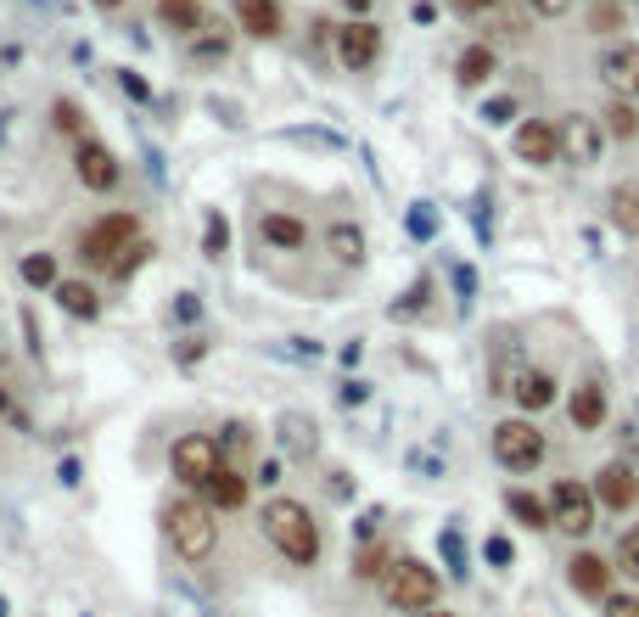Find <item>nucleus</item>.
<instances>
[{
    "label": "nucleus",
    "instance_id": "f257e3e1",
    "mask_svg": "<svg viewBox=\"0 0 639 617\" xmlns=\"http://www.w3.org/2000/svg\"><path fill=\"white\" fill-rule=\"evenodd\" d=\"M258 523H264V539L276 544L292 567H315V562H320V523L309 516V505H297V500H269Z\"/></svg>",
    "mask_w": 639,
    "mask_h": 617
},
{
    "label": "nucleus",
    "instance_id": "f03ea898",
    "mask_svg": "<svg viewBox=\"0 0 639 617\" xmlns=\"http://www.w3.org/2000/svg\"><path fill=\"white\" fill-rule=\"evenodd\" d=\"M437 590H444V578H437L426 562H416V556H398L387 567V578H382V601L393 612H416V617L437 606Z\"/></svg>",
    "mask_w": 639,
    "mask_h": 617
},
{
    "label": "nucleus",
    "instance_id": "7ed1b4c3",
    "mask_svg": "<svg viewBox=\"0 0 639 617\" xmlns=\"http://www.w3.org/2000/svg\"><path fill=\"white\" fill-rule=\"evenodd\" d=\"M163 528L168 539H175V550L186 562H208L214 556V539H219V523H214V511L202 505V500H175L163 511Z\"/></svg>",
    "mask_w": 639,
    "mask_h": 617
},
{
    "label": "nucleus",
    "instance_id": "20e7f679",
    "mask_svg": "<svg viewBox=\"0 0 639 617\" xmlns=\"http://www.w3.org/2000/svg\"><path fill=\"white\" fill-rule=\"evenodd\" d=\"M545 454H550V444H545V433H538L527 415L499 421V427H494V461L504 472H538V466H545Z\"/></svg>",
    "mask_w": 639,
    "mask_h": 617
},
{
    "label": "nucleus",
    "instance_id": "39448f33",
    "mask_svg": "<svg viewBox=\"0 0 639 617\" xmlns=\"http://www.w3.org/2000/svg\"><path fill=\"white\" fill-rule=\"evenodd\" d=\"M595 516H600V505H595V489H589V483L561 477L555 489H550V528L584 539V534L595 528Z\"/></svg>",
    "mask_w": 639,
    "mask_h": 617
},
{
    "label": "nucleus",
    "instance_id": "423d86ee",
    "mask_svg": "<svg viewBox=\"0 0 639 617\" xmlns=\"http://www.w3.org/2000/svg\"><path fill=\"white\" fill-rule=\"evenodd\" d=\"M141 236V219L135 214H107V219H95L90 231H85V242H79V258L85 265H95V270H113V258Z\"/></svg>",
    "mask_w": 639,
    "mask_h": 617
},
{
    "label": "nucleus",
    "instance_id": "0eeeda50",
    "mask_svg": "<svg viewBox=\"0 0 639 617\" xmlns=\"http://www.w3.org/2000/svg\"><path fill=\"white\" fill-rule=\"evenodd\" d=\"M168 466H175L180 483L202 489V483H208V477L225 466V449H219V438H208V433H191V438H180L175 449H168Z\"/></svg>",
    "mask_w": 639,
    "mask_h": 617
},
{
    "label": "nucleus",
    "instance_id": "6e6552de",
    "mask_svg": "<svg viewBox=\"0 0 639 617\" xmlns=\"http://www.w3.org/2000/svg\"><path fill=\"white\" fill-rule=\"evenodd\" d=\"M555 141H561V157H566V164L589 169V164H600V152H605V129H600V118H589V113H566V118L555 124Z\"/></svg>",
    "mask_w": 639,
    "mask_h": 617
},
{
    "label": "nucleus",
    "instance_id": "1a4fd4ad",
    "mask_svg": "<svg viewBox=\"0 0 639 617\" xmlns=\"http://www.w3.org/2000/svg\"><path fill=\"white\" fill-rule=\"evenodd\" d=\"M376 56H382V28L370 23V17H354V23L336 28V62H343L348 74L376 68Z\"/></svg>",
    "mask_w": 639,
    "mask_h": 617
},
{
    "label": "nucleus",
    "instance_id": "9d476101",
    "mask_svg": "<svg viewBox=\"0 0 639 617\" xmlns=\"http://www.w3.org/2000/svg\"><path fill=\"white\" fill-rule=\"evenodd\" d=\"M600 85L612 90V102H639V46L617 40L600 56Z\"/></svg>",
    "mask_w": 639,
    "mask_h": 617
},
{
    "label": "nucleus",
    "instance_id": "9b49d317",
    "mask_svg": "<svg viewBox=\"0 0 639 617\" xmlns=\"http://www.w3.org/2000/svg\"><path fill=\"white\" fill-rule=\"evenodd\" d=\"M511 146H516V157H522V164H533V169H550L555 157H561L555 124H545V118H527V124H516Z\"/></svg>",
    "mask_w": 639,
    "mask_h": 617
},
{
    "label": "nucleus",
    "instance_id": "f8f14e48",
    "mask_svg": "<svg viewBox=\"0 0 639 617\" xmlns=\"http://www.w3.org/2000/svg\"><path fill=\"white\" fill-rule=\"evenodd\" d=\"M595 505H605V511H634V505H639V477H634L628 461L600 466V477H595Z\"/></svg>",
    "mask_w": 639,
    "mask_h": 617
},
{
    "label": "nucleus",
    "instance_id": "ddd939ff",
    "mask_svg": "<svg viewBox=\"0 0 639 617\" xmlns=\"http://www.w3.org/2000/svg\"><path fill=\"white\" fill-rule=\"evenodd\" d=\"M605 382L600 376H584L578 387H572V399H566V415H572V427L578 433H600L605 427Z\"/></svg>",
    "mask_w": 639,
    "mask_h": 617
},
{
    "label": "nucleus",
    "instance_id": "4468645a",
    "mask_svg": "<svg viewBox=\"0 0 639 617\" xmlns=\"http://www.w3.org/2000/svg\"><path fill=\"white\" fill-rule=\"evenodd\" d=\"M612 562L605 556H595V550H578V556H572V567H566V578H572V590L578 595H589V601H605L612 595Z\"/></svg>",
    "mask_w": 639,
    "mask_h": 617
},
{
    "label": "nucleus",
    "instance_id": "2eb2a0df",
    "mask_svg": "<svg viewBox=\"0 0 639 617\" xmlns=\"http://www.w3.org/2000/svg\"><path fill=\"white\" fill-rule=\"evenodd\" d=\"M74 169H79V180H85L90 191H113V185H118V157L101 146V141H79Z\"/></svg>",
    "mask_w": 639,
    "mask_h": 617
},
{
    "label": "nucleus",
    "instance_id": "dca6fc26",
    "mask_svg": "<svg viewBox=\"0 0 639 617\" xmlns=\"http://www.w3.org/2000/svg\"><path fill=\"white\" fill-rule=\"evenodd\" d=\"M202 505H208V511H242L247 505V477L225 461L208 483H202Z\"/></svg>",
    "mask_w": 639,
    "mask_h": 617
},
{
    "label": "nucleus",
    "instance_id": "f3484780",
    "mask_svg": "<svg viewBox=\"0 0 639 617\" xmlns=\"http://www.w3.org/2000/svg\"><path fill=\"white\" fill-rule=\"evenodd\" d=\"M522 410H550L555 404V376L550 371H538V365H527V371H516L511 376V387H504Z\"/></svg>",
    "mask_w": 639,
    "mask_h": 617
},
{
    "label": "nucleus",
    "instance_id": "a211bd4d",
    "mask_svg": "<svg viewBox=\"0 0 639 617\" xmlns=\"http://www.w3.org/2000/svg\"><path fill=\"white\" fill-rule=\"evenodd\" d=\"M235 28H247L253 40H276L281 35V7L276 0H235Z\"/></svg>",
    "mask_w": 639,
    "mask_h": 617
},
{
    "label": "nucleus",
    "instance_id": "6ab92c4d",
    "mask_svg": "<svg viewBox=\"0 0 639 617\" xmlns=\"http://www.w3.org/2000/svg\"><path fill=\"white\" fill-rule=\"evenodd\" d=\"M605 219H612L628 242H639V180H617L612 185V197H605Z\"/></svg>",
    "mask_w": 639,
    "mask_h": 617
},
{
    "label": "nucleus",
    "instance_id": "aec40b11",
    "mask_svg": "<svg viewBox=\"0 0 639 617\" xmlns=\"http://www.w3.org/2000/svg\"><path fill=\"white\" fill-rule=\"evenodd\" d=\"M494 68H499V56H494L488 46H465L460 62H455V85H460V90H477V85H488Z\"/></svg>",
    "mask_w": 639,
    "mask_h": 617
},
{
    "label": "nucleus",
    "instance_id": "412c9836",
    "mask_svg": "<svg viewBox=\"0 0 639 617\" xmlns=\"http://www.w3.org/2000/svg\"><path fill=\"white\" fill-rule=\"evenodd\" d=\"M258 236L276 242V247H286V253H297L303 242H309V224L292 219V214H264V219H258Z\"/></svg>",
    "mask_w": 639,
    "mask_h": 617
},
{
    "label": "nucleus",
    "instance_id": "4be33fe9",
    "mask_svg": "<svg viewBox=\"0 0 639 617\" xmlns=\"http://www.w3.org/2000/svg\"><path fill=\"white\" fill-rule=\"evenodd\" d=\"M325 247H331L336 265H365V231H359V224H348V219H336L331 231H325Z\"/></svg>",
    "mask_w": 639,
    "mask_h": 617
},
{
    "label": "nucleus",
    "instance_id": "5701e85b",
    "mask_svg": "<svg viewBox=\"0 0 639 617\" xmlns=\"http://www.w3.org/2000/svg\"><path fill=\"white\" fill-rule=\"evenodd\" d=\"M56 304L74 314V320H95V314H101L95 286H85V281H56Z\"/></svg>",
    "mask_w": 639,
    "mask_h": 617
},
{
    "label": "nucleus",
    "instance_id": "b1692460",
    "mask_svg": "<svg viewBox=\"0 0 639 617\" xmlns=\"http://www.w3.org/2000/svg\"><path fill=\"white\" fill-rule=\"evenodd\" d=\"M504 511H511L522 528H550V500H538V494H527V489H511V494H504Z\"/></svg>",
    "mask_w": 639,
    "mask_h": 617
},
{
    "label": "nucleus",
    "instance_id": "393cba45",
    "mask_svg": "<svg viewBox=\"0 0 639 617\" xmlns=\"http://www.w3.org/2000/svg\"><path fill=\"white\" fill-rule=\"evenodd\" d=\"M281 449L297 454V461H309V454H315V421L286 415V421H281Z\"/></svg>",
    "mask_w": 639,
    "mask_h": 617
},
{
    "label": "nucleus",
    "instance_id": "a878e982",
    "mask_svg": "<svg viewBox=\"0 0 639 617\" xmlns=\"http://www.w3.org/2000/svg\"><path fill=\"white\" fill-rule=\"evenodd\" d=\"M600 129L605 136H617V141H634L639 136V113H634V102H612L600 113Z\"/></svg>",
    "mask_w": 639,
    "mask_h": 617
},
{
    "label": "nucleus",
    "instance_id": "bb28decb",
    "mask_svg": "<svg viewBox=\"0 0 639 617\" xmlns=\"http://www.w3.org/2000/svg\"><path fill=\"white\" fill-rule=\"evenodd\" d=\"M157 12H163V23H175L180 35H196V28H202V7H196V0H157Z\"/></svg>",
    "mask_w": 639,
    "mask_h": 617
},
{
    "label": "nucleus",
    "instance_id": "cd10ccee",
    "mask_svg": "<svg viewBox=\"0 0 639 617\" xmlns=\"http://www.w3.org/2000/svg\"><path fill=\"white\" fill-rule=\"evenodd\" d=\"M393 556H387V544H365L359 556H354V578H387Z\"/></svg>",
    "mask_w": 639,
    "mask_h": 617
},
{
    "label": "nucleus",
    "instance_id": "c85d7f7f",
    "mask_svg": "<svg viewBox=\"0 0 639 617\" xmlns=\"http://www.w3.org/2000/svg\"><path fill=\"white\" fill-rule=\"evenodd\" d=\"M146 253H152V242H141V236H135V242H129V247H124V253L113 258V281H129L135 270L146 265Z\"/></svg>",
    "mask_w": 639,
    "mask_h": 617
},
{
    "label": "nucleus",
    "instance_id": "c756f323",
    "mask_svg": "<svg viewBox=\"0 0 639 617\" xmlns=\"http://www.w3.org/2000/svg\"><path fill=\"white\" fill-rule=\"evenodd\" d=\"M23 281L28 286H56V258L51 253H28L23 258Z\"/></svg>",
    "mask_w": 639,
    "mask_h": 617
},
{
    "label": "nucleus",
    "instance_id": "7c9ffc66",
    "mask_svg": "<svg viewBox=\"0 0 639 617\" xmlns=\"http://www.w3.org/2000/svg\"><path fill=\"white\" fill-rule=\"evenodd\" d=\"M612 567H617L623 578H639V528H628V534L617 539V556H612Z\"/></svg>",
    "mask_w": 639,
    "mask_h": 617
},
{
    "label": "nucleus",
    "instance_id": "2f4dec72",
    "mask_svg": "<svg viewBox=\"0 0 639 617\" xmlns=\"http://www.w3.org/2000/svg\"><path fill=\"white\" fill-rule=\"evenodd\" d=\"M225 247H230V219H225V214H208V231H202V253L219 258Z\"/></svg>",
    "mask_w": 639,
    "mask_h": 617
},
{
    "label": "nucleus",
    "instance_id": "473e14b6",
    "mask_svg": "<svg viewBox=\"0 0 639 617\" xmlns=\"http://www.w3.org/2000/svg\"><path fill=\"white\" fill-rule=\"evenodd\" d=\"M437 544H444V562H449V573H455V578H465V539H460V528H444V539H437Z\"/></svg>",
    "mask_w": 639,
    "mask_h": 617
},
{
    "label": "nucleus",
    "instance_id": "72a5a7b5",
    "mask_svg": "<svg viewBox=\"0 0 639 617\" xmlns=\"http://www.w3.org/2000/svg\"><path fill=\"white\" fill-rule=\"evenodd\" d=\"M410 236H421V242L437 236V214H432V203H416V208H410Z\"/></svg>",
    "mask_w": 639,
    "mask_h": 617
},
{
    "label": "nucleus",
    "instance_id": "f704fd0d",
    "mask_svg": "<svg viewBox=\"0 0 639 617\" xmlns=\"http://www.w3.org/2000/svg\"><path fill=\"white\" fill-rule=\"evenodd\" d=\"M426 298H432V281L421 275L410 292H404V304H393V314H416V309H426Z\"/></svg>",
    "mask_w": 639,
    "mask_h": 617
},
{
    "label": "nucleus",
    "instance_id": "c9c22d12",
    "mask_svg": "<svg viewBox=\"0 0 639 617\" xmlns=\"http://www.w3.org/2000/svg\"><path fill=\"white\" fill-rule=\"evenodd\" d=\"M483 556H488V567H511L516 550H511V539H504V534H494V539L483 544Z\"/></svg>",
    "mask_w": 639,
    "mask_h": 617
},
{
    "label": "nucleus",
    "instance_id": "e433bc0d",
    "mask_svg": "<svg viewBox=\"0 0 639 617\" xmlns=\"http://www.w3.org/2000/svg\"><path fill=\"white\" fill-rule=\"evenodd\" d=\"M483 118H488V124H511V118H516V102H511V95H494V102L483 107Z\"/></svg>",
    "mask_w": 639,
    "mask_h": 617
},
{
    "label": "nucleus",
    "instance_id": "4c0bfd02",
    "mask_svg": "<svg viewBox=\"0 0 639 617\" xmlns=\"http://www.w3.org/2000/svg\"><path fill=\"white\" fill-rule=\"evenodd\" d=\"M605 617H639V595H605Z\"/></svg>",
    "mask_w": 639,
    "mask_h": 617
},
{
    "label": "nucleus",
    "instance_id": "58836bf2",
    "mask_svg": "<svg viewBox=\"0 0 639 617\" xmlns=\"http://www.w3.org/2000/svg\"><path fill=\"white\" fill-rule=\"evenodd\" d=\"M56 129H67V136H79V107H74V102H56Z\"/></svg>",
    "mask_w": 639,
    "mask_h": 617
},
{
    "label": "nucleus",
    "instance_id": "ea45409f",
    "mask_svg": "<svg viewBox=\"0 0 639 617\" xmlns=\"http://www.w3.org/2000/svg\"><path fill=\"white\" fill-rule=\"evenodd\" d=\"M527 7H533L538 17H566V12H572V0H527Z\"/></svg>",
    "mask_w": 639,
    "mask_h": 617
},
{
    "label": "nucleus",
    "instance_id": "a19ab883",
    "mask_svg": "<svg viewBox=\"0 0 639 617\" xmlns=\"http://www.w3.org/2000/svg\"><path fill=\"white\" fill-rule=\"evenodd\" d=\"M0 415H12V376H7V365H0Z\"/></svg>",
    "mask_w": 639,
    "mask_h": 617
},
{
    "label": "nucleus",
    "instance_id": "79ce46f5",
    "mask_svg": "<svg viewBox=\"0 0 639 617\" xmlns=\"http://www.w3.org/2000/svg\"><path fill=\"white\" fill-rule=\"evenodd\" d=\"M449 7H455V12H465V17H477V12H488V7H494V0H449Z\"/></svg>",
    "mask_w": 639,
    "mask_h": 617
},
{
    "label": "nucleus",
    "instance_id": "37998d69",
    "mask_svg": "<svg viewBox=\"0 0 639 617\" xmlns=\"http://www.w3.org/2000/svg\"><path fill=\"white\" fill-rule=\"evenodd\" d=\"M343 404H365V382H343Z\"/></svg>",
    "mask_w": 639,
    "mask_h": 617
},
{
    "label": "nucleus",
    "instance_id": "c03bdc74",
    "mask_svg": "<svg viewBox=\"0 0 639 617\" xmlns=\"http://www.w3.org/2000/svg\"><path fill=\"white\" fill-rule=\"evenodd\" d=\"M124 90L135 95V102H146V79H135V74H124Z\"/></svg>",
    "mask_w": 639,
    "mask_h": 617
},
{
    "label": "nucleus",
    "instance_id": "a18cd8bd",
    "mask_svg": "<svg viewBox=\"0 0 639 617\" xmlns=\"http://www.w3.org/2000/svg\"><path fill=\"white\" fill-rule=\"evenodd\" d=\"M180 360H186V365H196V360H202V337H191V343L180 348Z\"/></svg>",
    "mask_w": 639,
    "mask_h": 617
},
{
    "label": "nucleus",
    "instance_id": "49530a36",
    "mask_svg": "<svg viewBox=\"0 0 639 617\" xmlns=\"http://www.w3.org/2000/svg\"><path fill=\"white\" fill-rule=\"evenodd\" d=\"M258 483H281V461H264L258 466Z\"/></svg>",
    "mask_w": 639,
    "mask_h": 617
},
{
    "label": "nucleus",
    "instance_id": "de8ad7c7",
    "mask_svg": "<svg viewBox=\"0 0 639 617\" xmlns=\"http://www.w3.org/2000/svg\"><path fill=\"white\" fill-rule=\"evenodd\" d=\"M196 56H225V40H196Z\"/></svg>",
    "mask_w": 639,
    "mask_h": 617
},
{
    "label": "nucleus",
    "instance_id": "09e8293b",
    "mask_svg": "<svg viewBox=\"0 0 639 617\" xmlns=\"http://www.w3.org/2000/svg\"><path fill=\"white\" fill-rule=\"evenodd\" d=\"M348 12H354V17H365V12H370V0H348Z\"/></svg>",
    "mask_w": 639,
    "mask_h": 617
},
{
    "label": "nucleus",
    "instance_id": "8fccbe9b",
    "mask_svg": "<svg viewBox=\"0 0 639 617\" xmlns=\"http://www.w3.org/2000/svg\"><path fill=\"white\" fill-rule=\"evenodd\" d=\"M95 7H101V12H118V7H124V0H95Z\"/></svg>",
    "mask_w": 639,
    "mask_h": 617
},
{
    "label": "nucleus",
    "instance_id": "3c124183",
    "mask_svg": "<svg viewBox=\"0 0 639 617\" xmlns=\"http://www.w3.org/2000/svg\"><path fill=\"white\" fill-rule=\"evenodd\" d=\"M421 617H455V612H437V606H432V612H421Z\"/></svg>",
    "mask_w": 639,
    "mask_h": 617
},
{
    "label": "nucleus",
    "instance_id": "603ef678",
    "mask_svg": "<svg viewBox=\"0 0 639 617\" xmlns=\"http://www.w3.org/2000/svg\"><path fill=\"white\" fill-rule=\"evenodd\" d=\"M0 617H7V601H0Z\"/></svg>",
    "mask_w": 639,
    "mask_h": 617
}]
</instances>
